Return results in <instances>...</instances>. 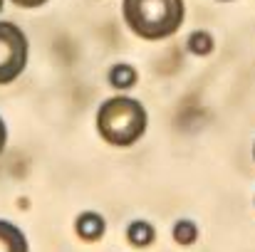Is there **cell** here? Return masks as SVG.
<instances>
[{
	"label": "cell",
	"instance_id": "11",
	"mask_svg": "<svg viewBox=\"0 0 255 252\" xmlns=\"http://www.w3.org/2000/svg\"><path fill=\"white\" fill-rule=\"evenodd\" d=\"M5 144H7V126H5V121L0 119V154L5 151Z\"/></svg>",
	"mask_w": 255,
	"mask_h": 252
},
{
	"label": "cell",
	"instance_id": "6",
	"mask_svg": "<svg viewBox=\"0 0 255 252\" xmlns=\"http://www.w3.org/2000/svg\"><path fill=\"white\" fill-rule=\"evenodd\" d=\"M127 240H129L134 248H149V245L156 240V230H154V225L146 223V220H134V223H129V228H127Z\"/></svg>",
	"mask_w": 255,
	"mask_h": 252
},
{
	"label": "cell",
	"instance_id": "3",
	"mask_svg": "<svg viewBox=\"0 0 255 252\" xmlns=\"http://www.w3.org/2000/svg\"><path fill=\"white\" fill-rule=\"evenodd\" d=\"M30 60L27 35L15 22H0V84L15 82Z\"/></svg>",
	"mask_w": 255,
	"mask_h": 252
},
{
	"label": "cell",
	"instance_id": "5",
	"mask_svg": "<svg viewBox=\"0 0 255 252\" xmlns=\"http://www.w3.org/2000/svg\"><path fill=\"white\" fill-rule=\"evenodd\" d=\"M0 252H30L25 233L7 220H0Z\"/></svg>",
	"mask_w": 255,
	"mask_h": 252
},
{
	"label": "cell",
	"instance_id": "2",
	"mask_svg": "<svg viewBox=\"0 0 255 252\" xmlns=\"http://www.w3.org/2000/svg\"><path fill=\"white\" fill-rule=\"evenodd\" d=\"M149 124V114L139 99L131 96H112L97 111V129L99 136L119 149L136 144Z\"/></svg>",
	"mask_w": 255,
	"mask_h": 252
},
{
	"label": "cell",
	"instance_id": "13",
	"mask_svg": "<svg viewBox=\"0 0 255 252\" xmlns=\"http://www.w3.org/2000/svg\"><path fill=\"white\" fill-rule=\"evenodd\" d=\"M253 159H255V149H253Z\"/></svg>",
	"mask_w": 255,
	"mask_h": 252
},
{
	"label": "cell",
	"instance_id": "10",
	"mask_svg": "<svg viewBox=\"0 0 255 252\" xmlns=\"http://www.w3.org/2000/svg\"><path fill=\"white\" fill-rule=\"evenodd\" d=\"M10 2L17 7H42L47 0H10Z\"/></svg>",
	"mask_w": 255,
	"mask_h": 252
},
{
	"label": "cell",
	"instance_id": "8",
	"mask_svg": "<svg viewBox=\"0 0 255 252\" xmlns=\"http://www.w3.org/2000/svg\"><path fill=\"white\" fill-rule=\"evenodd\" d=\"M171 235H173V240L178 245H193L196 238H198V228H196L193 220H178L173 225V233Z\"/></svg>",
	"mask_w": 255,
	"mask_h": 252
},
{
	"label": "cell",
	"instance_id": "12",
	"mask_svg": "<svg viewBox=\"0 0 255 252\" xmlns=\"http://www.w3.org/2000/svg\"><path fill=\"white\" fill-rule=\"evenodd\" d=\"M0 10H2V0H0Z\"/></svg>",
	"mask_w": 255,
	"mask_h": 252
},
{
	"label": "cell",
	"instance_id": "4",
	"mask_svg": "<svg viewBox=\"0 0 255 252\" xmlns=\"http://www.w3.org/2000/svg\"><path fill=\"white\" fill-rule=\"evenodd\" d=\"M75 230H77V235H80L85 243H97V240H102V235H104V230H107V223H104V218H102L99 213L87 210V213H82V215L77 218Z\"/></svg>",
	"mask_w": 255,
	"mask_h": 252
},
{
	"label": "cell",
	"instance_id": "9",
	"mask_svg": "<svg viewBox=\"0 0 255 252\" xmlns=\"http://www.w3.org/2000/svg\"><path fill=\"white\" fill-rule=\"evenodd\" d=\"M188 50L193 55H211L213 52V37L206 30H196L188 35Z\"/></svg>",
	"mask_w": 255,
	"mask_h": 252
},
{
	"label": "cell",
	"instance_id": "7",
	"mask_svg": "<svg viewBox=\"0 0 255 252\" xmlns=\"http://www.w3.org/2000/svg\"><path fill=\"white\" fill-rule=\"evenodd\" d=\"M136 80H139V75L131 65H114L109 70V84L114 89H131Z\"/></svg>",
	"mask_w": 255,
	"mask_h": 252
},
{
	"label": "cell",
	"instance_id": "1",
	"mask_svg": "<svg viewBox=\"0 0 255 252\" xmlns=\"http://www.w3.org/2000/svg\"><path fill=\"white\" fill-rule=\"evenodd\" d=\"M127 27L141 40H166L186 17L183 0H124Z\"/></svg>",
	"mask_w": 255,
	"mask_h": 252
}]
</instances>
